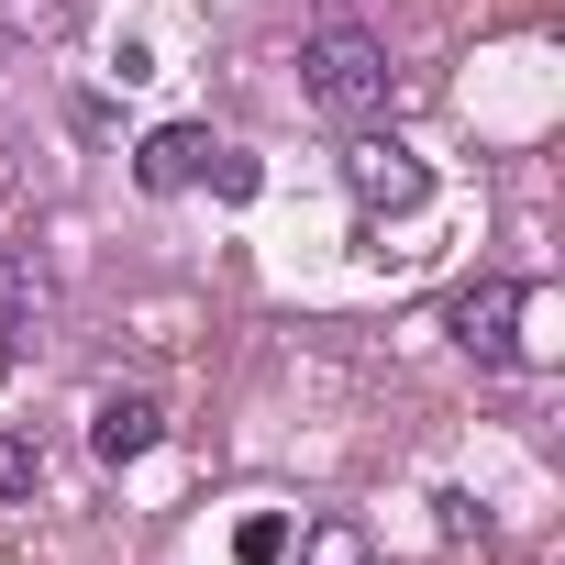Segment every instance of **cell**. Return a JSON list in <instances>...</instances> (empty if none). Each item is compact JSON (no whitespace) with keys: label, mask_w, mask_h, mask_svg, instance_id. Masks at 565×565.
<instances>
[{"label":"cell","mask_w":565,"mask_h":565,"mask_svg":"<svg viewBox=\"0 0 565 565\" xmlns=\"http://www.w3.org/2000/svg\"><path fill=\"white\" fill-rule=\"evenodd\" d=\"M200 167H211V134H200V122H156V134L134 145V189H145V200L200 189Z\"/></svg>","instance_id":"obj_5"},{"label":"cell","mask_w":565,"mask_h":565,"mask_svg":"<svg viewBox=\"0 0 565 565\" xmlns=\"http://www.w3.org/2000/svg\"><path fill=\"white\" fill-rule=\"evenodd\" d=\"M34 488H45V444L34 433H0V510H23Z\"/></svg>","instance_id":"obj_6"},{"label":"cell","mask_w":565,"mask_h":565,"mask_svg":"<svg viewBox=\"0 0 565 565\" xmlns=\"http://www.w3.org/2000/svg\"><path fill=\"white\" fill-rule=\"evenodd\" d=\"M344 189H355L366 211H422V200H433V167H422L399 134H355V145H344Z\"/></svg>","instance_id":"obj_2"},{"label":"cell","mask_w":565,"mask_h":565,"mask_svg":"<svg viewBox=\"0 0 565 565\" xmlns=\"http://www.w3.org/2000/svg\"><path fill=\"white\" fill-rule=\"evenodd\" d=\"M0 56H12V34H0Z\"/></svg>","instance_id":"obj_10"},{"label":"cell","mask_w":565,"mask_h":565,"mask_svg":"<svg viewBox=\"0 0 565 565\" xmlns=\"http://www.w3.org/2000/svg\"><path fill=\"white\" fill-rule=\"evenodd\" d=\"M289 543H300V532H289V510H255V521L233 532V554H244V565H289Z\"/></svg>","instance_id":"obj_7"},{"label":"cell","mask_w":565,"mask_h":565,"mask_svg":"<svg viewBox=\"0 0 565 565\" xmlns=\"http://www.w3.org/2000/svg\"><path fill=\"white\" fill-rule=\"evenodd\" d=\"M200 178H211L222 200H255V189H266V178H255V156H233V145H211V167H200Z\"/></svg>","instance_id":"obj_8"},{"label":"cell","mask_w":565,"mask_h":565,"mask_svg":"<svg viewBox=\"0 0 565 565\" xmlns=\"http://www.w3.org/2000/svg\"><path fill=\"white\" fill-rule=\"evenodd\" d=\"M289 554H311V565H366V543H355V532H300Z\"/></svg>","instance_id":"obj_9"},{"label":"cell","mask_w":565,"mask_h":565,"mask_svg":"<svg viewBox=\"0 0 565 565\" xmlns=\"http://www.w3.org/2000/svg\"><path fill=\"white\" fill-rule=\"evenodd\" d=\"M521 311H532L521 277H477V289L455 300V344H466L477 366H521Z\"/></svg>","instance_id":"obj_3"},{"label":"cell","mask_w":565,"mask_h":565,"mask_svg":"<svg viewBox=\"0 0 565 565\" xmlns=\"http://www.w3.org/2000/svg\"><path fill=\"white\" fill-rule=\"evenodd\" d=\"M388 89H399V67H388V45H377V34H355V23L300 34V100H311V111L366 122V111H388Z\"/></svg>","instance_id":"obj_1"},{"label":"cell","mask_w":565,"mask_h":565,"mask_svg":"<svg viewBox=\"0 0 565 565\" xmlns=\"http://www.w3.org/2000/svg\"><path fill=\"white\" fill-rule=\"evenodd\" d=\"M167 444V411L145 399V388H100V411H89V455L100 466H145Z\"/></svg>","instance_id":"obj_4"}]
</instances>
